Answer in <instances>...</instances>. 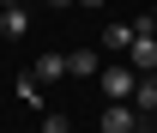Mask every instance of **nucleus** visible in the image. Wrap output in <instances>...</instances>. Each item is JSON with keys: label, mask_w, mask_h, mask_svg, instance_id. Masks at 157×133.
Returning <instances> with one entry per match:
<instances>
[{"label": "nucleus", "mask_w": 157, "mask_h": 133, "mask_svg": "<svg viewBox=\"0 0 157 133\" xmlns=\"http://www.w3.org/2000/svg\"><path fill=\"white\" fill-rule=\"evenodd\" d=\"M151 18H157V12H151Z\"/></svg>", "instance_id": "nucleus-13"}, {"label": "nucleus", "mask_w": 157, "mask_h": 133, "mask_svg": "<svg viewBox=\"0 0 157 133\" xmlns=\"http://www.w3.org/2000/svg\"><path fill=\"white\" fill-rule=\"evenodd\" d=\"M36 79H42V85L67 79V55H42V61H36Z\"/></svg>", "instance_id": "nucleus-6"}, {"label": "nucleus", "mask_w": 157, "mask_h": 133, "mask_svg": "<svg viewBox=\"0 0 157 133\" xmlns=\"http://www.w3.org/2000/svg\"><path fill=\"white\" fill-rule=\"evenodd\" d=\"M42 6H73V0H42Z\"/></svg>", "instance_id": "nucleus-9"}, {"label": "nucleus", "mask_w": 157, "mask_h": 133, "mask_svg": "<svg viewBox=\"0 0 157 133\" xmlns=\"http://www.w3.org/2000/svg\"><path fill=\"white\" fill-rule=\"evenodd\" d=\"M139 127H145V115L133 103H109L103 109V133H139Z\"/></svg>", "instance_id": "nucleus-2"}, {"label": "nucleus", "mask_w": 157, "mask_h": 133, "mask_svg": "<svg viewBox=\"0 0 157 133\" xmlns=\"http://www.w3.org/2000/svg\"><path fill=\"white\" fill-rule=\"evenodd\" d=\"M127 42H133V24H109L103 30V49H127Z\"/></svg>", "instance_id": "nucleus-7"}, {"label": "nucleus", "mask_w": 157, "mask_h": 133, "mask_svg": "<svg viewBox=\"0 0 157 133\" xmlns=\"http://www.w3.org/2000/svg\"><path fill=\"white\" fill-rule=\"evenodd\" d=\"M97 85H103V97H115V103H133L139 73H133V67H103V73H97Z\"/></svg>", "instance_id": "nucleus-1"}, {"label": "nucleus", "mask_w": 157, "mask_h": 133, "mask_svg": "<svg viewBox=\"0 0 157 133\" xmlns=\"http://www.w3.org/2000/svg\"><path fill=\"white\" fill-rule=\"evenodd\" d=\"M145 79H157V73H145Z\"/></svg>", "instance_id": "nucleus-11"}, {"label": "nucleus", "mask_w": 157, "mask_h": 133, "mask_svg": "<svg viewBox=\"0 0 157 133\" xmlns=\"http://www.w3.org/2000/svg\"><path fill=\"white\" fill-rule=\"evenodd\" d=\"M139 133H145V127H139Z\"/></svg>", "instance_id": "nucleus-12"}, {"label": "nucleus", "mask_w": 157, "mask_h": 133, "mask_svg": "<svg viewBox=\"0 0 157 133\" xmlns=\"http://www.w3.org/2000/svg\"><path fill=\"white\" fill-rule=\"evenodd\" d=\"M0 6H18V0H0Z\"/></svg>", "instance_id": "nucleus-10"}, {"label": "nucleus", "mask_w": 157, "mask_h": 133, "mask_svg": "<svg viewBox=\"0 0 157 133\" xmlns=\"http://www.w3.org/2000/svg\"><path fill=\"white\" fill-rule=\"evenodd\" d=\"M97 73H103L97 49H73V55H67V79H97Z\"/></svg>", "instance_id": "nucleus-3"}, {"label": "nucleus", "mask_w": 157, "mask_h": 133, "mask_svg": "<svg viewBox=\"0 0 157 133\" xmlns=\"http://www.w3.org/2000/svg\"><path fill=\"white\" fill-rule=\"evenodd\" d=\"M42 133H73V121H67L60 109H48V115H42Z\"/></svg>", "instance_id": "nucleus-8"}, {"label": "nucleus", "mask_w": 157, "mask_h": 133, "mask_svg": "<svg viewBox=\"0 0 157 133\" xmlns=\"http://www.w3.org/2000/svg\"><path fill=\"white\" fill-rule=\"evenodd\" d=\"M133 109H139V115L157 109V79H139V85H133Z\"/></svg>", "instance_id": "nucleus-5"}, {"label": "nucleus", "mask_w": 157, "mask_h": 133, "mask_svg": "<svg viewBox=\"0 0 157 133\" xmlns=\"http://www.w3.org/2000/svg\"><path fill=\"white\" fill-rule=\"evenodd\" d=\"M0 30H6V37H24V30H30V6H0Z\"/></svg>", "instance_id": "nucleus-4"}]
</instances>
